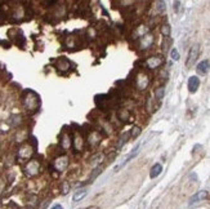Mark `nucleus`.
<instances>
[{
    "mask_svg": "<svg viewBox=\"0 0 210 209\" xmlns=\"http://www.w3.org/2000/svg\"><path fill=\"white\" fill-rule=\"evenodd\" d=\"M198 54H200V45L198 44H195L191 49H190V53H188V57H187V61H186V67L190 69L195 65L196 59L198 58Z\"/></svg>",
    "mask_w": 210,
    "mask_h": 209,
    "instance_id": "nucleus-1",
    "label": "nucleus"
},
{
    "mask_svg": "<svg viewBox=\"0 0 210 209\" xmlns=\"http://www.w3.org/2000/svg\"><path fill=\"white\" fill-rule=\"evenodd\" d=\"M162 62H164L162 57H151V58L147 59L146 65H147L148 69H157L159 66L162 65Z\"/></svg>",
    "mask_w": 210,
    "mask_h": 209,
    "instance_id": "nucleus-2",
    "label": "nucleus"
},
{
    "mask_svg": "<svg viewBox=\"0 0 210 209\" xmlns=\"http://www.w3.org/2000/svg\"><path fill=\"white\" fill-rule=\"evenodd\" d=\"M198 87H200V79L197 76H191L188 79V90L191 93H195L198 89Z\"/></svg>",
    "mask_w": 210,
    "mask_h": 209,
    "instance_id": "nucleus-3",
    "label": "nucleus"
},
{
    "mask_svg": "<svg viewBox=\"0 0 210 209\" xmlns=\"http://www.w3.org/2000/svg\"><path fill=\"white\" fill-rule=\"evenodd\" d=\"M209 69H210V62H209L208 59L201 61L200 64L196 66V70H197V72H198L200 75H205V74H208Z\"/></svg>",
    "mask_w": 210,
    "mask_h": 209,
    "instance_id": "nucleus-4",
    "label": "nucleus"
},
{
    "mask_svg": "<svg viewBox=\"0 0 210 209\" xmlns=\"http://www.w3.org/2000/svg\"><path fill=\"white\" fill-rule=\"evenodd\" d=\"M152 43H153V36H152V35H146V36L142 38L141 48H142V49H147L148 47H151Z\"/></svg>",
    "mask_w": 210,
    "mask_h": 209,
    "instance_id": "nucleus-5",
    "label": "nucleus"
},
{
    "mask_svg": "<svg viewBox=\"0 0 210 209\" xmlns=\"http://www.w3.org/2000/svg\"><path fill=\"white\" fill-rule=\"evenodd\" d=\"M206 196H208V192H206V191H200V192H197L196 195H193V196L191 197L190 205H192V204H195V203H197V201H200V200H202V199H206Z\"/></svg>",
    "mask_w": 210,
    "mask_h": 209,
    "instance_id": "nucleus-6",
    "label": "nucleus"
},
{
    "mask_svg": "<svg viewBox=\"0 0 210 209\" xmlns=\"http://www.w3.org/2000/svg\"><path fill=\"white\" fill-rule=\"evenodd\" d=\"M162 172V166L161 164H155L152 168H151V172H150V177L151 178H156V177H159Z\"/></svg>",
    "mask_w": 210,
    "mask_h": 209,
    "instance_id": "nucleus-7",
    "label": "nucleus"
},
{
    "mask_svg": "<svg viewBox=\"0 0 210 209\" xmlns=\"http://www.w3.org/2000/svg\"><path fill=\"white\" fill-rule=\"evenodd\" d=\"M147 85H148V78H147L144 74L139 75V78H138V88L141 90H143V89H146Z\"/></svg>",
    "mask_w": 210,
    "mask_h": 209,
    "instance_id": "nucleus-8",
    "label": "nucleus"
},
{
    "mask_svg": "<svg viewBox=\"0 0 210 209\" xmlns=\"http://www.w3.org/2000/svg\"><path fill=\"white\" fill-rule=\"evenodd\" d=\"M87 195H88V191H87V190H79L78 192H75V195H73V197H72V200L75 201V203L81 201Z\"/></svg>",
    "mask_w": 210,
    "mask_h": 209,
    "instance_id": "nucleus-9",
    "label": "nucleus"
},
{
    "mask_svg": "<svg viewBox=\"0 0 210 209\" xmlns=\"http://www.w3.org/2000/svg\"><path fill=\"white\" fill-rule=\"evenodd\" d=\"M68 161H67V158H59L57 161H56V166L58 171H63L66 166H67Z\"/></svg>",
    "mask_w": 210,
    "mask_h": 209,
    "instance_id": "nucleus-10",
    "label": "nucleus"
},
{
    "mask_svg": "<svg viewBox=\"0 0 210 209\" xmlns=\"http://www.w3.org/2000/svg\"><path fill=\"white\" fill-rule=\"evenodd\" d=\"M38 169H39V165H38V163H35V161H31V163H28V164H27L26 172H30L28 174H35V173L38 172Z\"/></svg>",
    "mask_w": 210,
    "mask_h": 209,
    "instance_id": "nucleus-11",
    "label": "nucleus"
},
{
    "mask_svg": "<svg viewBox=\"0 0 210 209\" xmlns=\"http://www.w3.org/2000/svg\"><path fill=\"white\" fill-rule=\"evenodd\" d=\"M102 171H103V165H101V166H98V168H96L93 171V173L90 174V177H89V180H88V182L89 183H92V181L93 180H96V177L98 176V174H101L102 173Z\"/></svg>",
    "mask_w": 210,
    "mask_h": 209,
    "instance_id": "nucleus-12",
    "label": "nucleus"
},
{
    "mask_svg": "<svg viewBox=\"0 0 210 209\" xmlns=\"http://www.w3.org/2000/svg\"><path fill=\"white\" fill-rule=\"evenodd\" d=\"M141 134V128L139 127H133L130 130V137L132 138H137L138 135Z\"/></svg>",
    "mask_w": 210,
    "mask_h": 209,
    "instance_id": "nucleus-13",
    "label": "nucleus"
},
{
    "mask_svg": "<svg viewBox=\"0 0 210 209\" xmlns=\"http://www.w3.org/2000/svg\"><path fill=\"white\" fill-rule=\"evenodd\" d=\"M164 94H165V89L161 87V88H157L156 90H155V97L157 98V99H161L162 97H164Z\"/></svg>",
    "mask_w": 210,
    "mask_h": 209,
    "instance_id": "nucleus-14",
    "label": "nucleus"
},
{
    "mask_svg": "<svg viewBox=\"0 0 210 209\" xmlns=\"http://www.w3.org/2000/svg\"><path fill=\"white\" fill-rule=\"evenodd\" d=\"M129 135H130L129 133H125V134L122 135V137L120 138V142H119V146H118V147H119V149H121V147H122V146H124L125 143H127V140H128V137H129Z\"/></svg>",
    "mask_w": 210,
    "mask_h": 209,
    "instance_id": "nucleus-15",
    "label": "nucleus"
},
{
    "mask_svg": "<svg viewBox=\"0 0 210 209\" xmlns=\"http://www.w3.org/2000/svg\"><path fill=\"white\" fill-rule=\"evenodd\" d=\"M161 33H162V35L164 36H169L170 35V26L169 25H164L162 27H161Z\"/></svg>",
    "mask_w": 210,
    "mask_h": 209,
    "instance_id": "nucleus-16",
    "label": "nucleus"
},
{
    "mask_svg": "<svg viewBox=\"0 0 210 209\" xmlns=\"http://www.w3.org/2000/svg\"><path fill=\"white\" fill-rule=\"evenodd\" d=\"M165 9H166V5L164 3V0H157V10L159 12H165Z\"/></svg>",
    "mask_w": 210,
    "mask_h": 209,
    "instance_id": "nucleus-17",
    "label": "nucleus"
},
{
    "mask_svg": "<svg viewBox=\"0 0 210 209\" xmlns=\"http://www.w3.org/2000/svg\"><path fill=\"white\" fill-rule=\"evenodd\" d=\"M170 56H172V58L174 61H178V59H179V52H178L175 48H173L172 52H170Z\"/></svg>",
    "mask_w": 210,
    "mask_h": 209,
    "instance_id": "nucleus-18",
    "label": "nucleus"
},
{
    "mask_svg": "<svg viewBox=\"0 0 210 209\" xmlns=\"http://www.w3.org/2000/svg\"><path fill=\"white\" fill-rule=\"evenodd\" d=\"M102 156H103L102 154H98V155L96 156V158H93V159H92V163H98V160H101V159H102Z\"/></svg>",
    "mask_w": 210,
    "mask_h": 209,
    "instance_id": "nucleus-19",
    "label": "nucleus"
},
{
    "mask_svg": "<svg viewBox=\"0 0 210 209\" xmlns=\"http://www.w3.org/2000/svg\"><path fill=\"white\" fill-rule=\"evenodd\" d=\"M179 4H181L179 2H175L174 3V10H175V12H178V9H179Z\"/></svg>",
    "mask_w": 210,
    "mask_h": 209,
    "instance_id": "nucleus-20",
    "label": "nucleus"
}]
</instances>
